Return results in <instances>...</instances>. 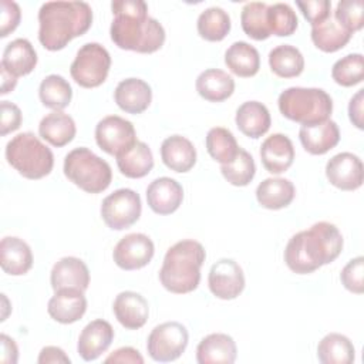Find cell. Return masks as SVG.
Masks as SVG:
<instances>
[{
	"label": "cell",
	"instance_id": "1",
	"mask_svg": "<svg viewBox=\"0 0 364 364\" xmlns=\"http://www.w3.org/2000/svg\"><path fill=\"white\" fill-rule=\"evenodd\" d=\"M115 16L109 34L115 46L136 53H155L165 43L162 24L148 16V6L142 0H115L111 3Z\"/></svg>",
	"mask_w": 364,
	"mask_h": 364
},
{
	"label": "cell",
	"instance_id": "2",
	"mask_svg": "<svg viewBox=\"0 0 364 364\" xmlns=\"http://www.w3.org/2000/svg\"><path fill=\"white\" fill-rule=\"evenodd\" d=\"M343 236L336 225L317 222L289 239L284 262L291 272L307 274L334 262L343 250Z\"/></svg>",
	"mask_w": 364,
	"mask_h": 364
},
{
	"label": "cell",
	"instance_id": "3",
	"mask_svg": "<svg viewBox=\"0 0 364 364\" xmlns=\"http://www.w3.org/2000/svg\"><path fill=\"white\" fill-rule=\"evenodd\" d=\"M91 23L92 10L85 1H47L38 10V40L44 48L57 51L87 33Z\"/></svg>",
	"mask_w": 364,
	"mask_h": 364
},
{
	"label": "cell",
	"instance_id": "4",
	"mask_svg": "<svg viewBox=\"0 0 364 364\" xmlns=\"http://www.w3.org/2000/svg\"><path fill=\"white\" fill-rule=\"evenodd\" d=\"M205 257V247L199 242L192 239L176 242L165 253L159 270L161 284L175 294L193 291L199 286Z\"/></svg>",
	"mask_w": 364,
	"mask_h": 364
},
{
	"label": "cell",
	"instance_id": "5",
	"mask_svg": "<svg viewBox=\"0 0 364 364\" xmlns=\"http://www.w3.org/2000/svg\"><path fill=\"white\" fill-rule=\"evenodd\" d=\"M277 105L283 117L301 125L326 121L333 111V100L321 88H286L280 92Z\"/></svg>",
	"mask_w": 364,
	"mask_h": 364
},
{
	"label": "cell",
	"instance_id": "6",
	"mask_svg": "<svg viewBox=\"0 0 364 364\" xmlns=\"http://www.w3.org/2000/svg\"><path fill=\"white\" fill-rule=\"evenodd\" d=\"M6 159L11 168L27 179H41L54 166L51 149L33 132H21L6 145Z\"/></svg>",
	"mask_w": 364,
	"mask_h": 364
},
{
	"label": "cell",
	"instance_id": "7",
	"mask_svg": "<svg viewBox=\"0 0 364 364\" xmlns=\"http://www.w3.org/2000/svg\"><path fill=\"white\" fill-rule=\"evenodd\" d=\"M64 175L88 193L105 191L112 181V171L107 161L85 146L74 148L64 158Z\"/></svg>",
	"mask_w": 364,
	"mask_h": 364
},
{
	"label": "cell",
	"instance_id": "8",
	"mask_svg": "<svg viewBox=\"0 0 364 364\" xmlns=\"http://www.w3.org/2000/svg\"><path fill=\"white\" fill-rule=\"evenodd\" d=\"M111 55L98 43H85L77 51L70 67L73 80L84 88L100 87L108 77Z\"/></svg>",
	"mask_w": 364,
	"mask_h": 364
},
{
	"label": "cell",
	"instance_id": "9",
	"mask_svg": "<svg viewBox=\"0 0 364 364\" xmlns=\"http://www.w3.org/2000/svg\"><path fill=\"white\" fill-rule=\"evenodd\" d=\"M189 341L188 330L178 321L162 323L149 333L146 350L154 361H175L182 355Z\"/></svg>",
	"mask_w": 364,
	"mask_h": 364
},
{
	"label": "cell",
	"instance_id": "10",
	"mask_svg": "<svg viewBox=\"0 0 364 364\" xmlns=\"http://www.w3.org/2000/svg\"><path fill=\"white\" fill-rule=\"evenodd\" d=\"M142 205L139 195L128 188L117 189L101 203V218L112 230L132 226L141 216Z\"/></svg>",
	"mask_w": 364,
	"mask_h": 364
},
{
	"label": "cell",
	"instance_id": "11",
	"mask_svg": "<svg viewBox=\"0 0 364 364\" xmlns=\"http://www.w3.org/2000/svg\"><path fill=\"white\" fill-rule=\"evenodd\" d=\"M95 141L104 152L118 156L136 142V134L131 121L118 115H108L97 124Z\"/></svg>",
	"mask_w": 364,
	"mask_h": 364
},
{
	"label": "cell",
	"instance_id": "12",
	"mask_svg": "<svg viewBox=\"0 0 364 364\" xmlns=\"http://www.w3.org/2000/svg\"><path fill=\"white\" fill-rule=\"evenodd\" d=\"M212 294L222 300L236 299L245 289V274L233 259H220L212 264L208 274Z\"/></svg>",
	"mask_w": 364,
	"mask_h": 364
},
{
	"label": "cell",
	"instance_id": "13",
	"mask_svg": "<svg viewBox=\"0 0 364 364\" xmlns=\"http://www.w3.org/2000/svg\"><path fill=\"white\" fill-rule=\"evenodd\" d=\"M154 242L144 233H129L114 247L112 257L122 270H136L146 266L154 257Z\"/></svg>",
	"mask_w": 364,
	"mask_h": 364
},
{
	"label": "cell",
	"instance_id": "14",
	"mask_svg": "<svg viewBox=\"0 0 364 364\" xmlns=\"http://www.w3.org/2000/svg\"><path fill=\"white\" fill-rule=\"evenodd\" d=\"M326 176L341 191H355L363 185V162L351 152H340L327 161Z\"/></svg>",
	"mask_w": 364,
	"mask_h": 364
},
{
	"label": "cell",
	"instance_id": "15",
	"mask_svg": "<svg viewBox=\"0 0 364 364\" xmlns=\"http://www.w3.org/2000/svg\"><path fill=\"white\" fill-rule=\"evenodd\" d=\"M112 340H114L112 326L102 318H97L90 321L82 328L78 337L77 351L84 361H94L108 350Z\"/></svg>",
	"mask_w": 364,
	"mask_h": 364
},
{
	"label": "cell",
	"instance_id": "16",
	"mask_svg": "<svg viewBox=\"0 0 364 364\" xmlns=\"http://www.w3.org/2000/svg\"><path fill=\"white\" fill-rule=\"evenodd\" d=\"M182 200V185L169 176L154 179L146 188V202L149 208L158 215L173 213L181 206Z\"/></svg>",
	"mask_w": 364,
	"mask_h": 364
},
{
	"label": "cell",
	"instance_id": "17",
	"mask_svg": "<svg viewBox=\"0 0 364 364\" xmlns=\"http://www.w3.org/2000/svg\"><path fill=\"white\" fill-rule=\"evenodd\" d=\"M50 283L54 291L61 289H77L85 291L90 284V270L81 259L65 256L53 266Z\"/></svg>",
	"mask_w": 364,
	"mask_h": 364
},
{
	"label": "cell",
	"instance_id": "18",
	"mask_svg": "<svg viewBox=\"0 0 364 364\" xmlns=\"http://www.w3.org/2000/svg\"><path fill=\"white\" fill-rule=\"evenodd\" d=\"M87 310V299L84 291L77 289H61L48 300L47 311L50 317L61 324L78 321Z\"/></svg>",
	"mask_w": 364,
	"mask_h": 364
},
{
	"label": "cell",
	"instance_id": "19",
	"mask_svg": "<svg viewBox=\"0 0 364 364\" xmlns=\"http://www.w3.org/2000/svg\"><path fill=\"white\" fill-rule=\"evenodd\" d=\"M299 138L309 154L324 155L338 144L340 129L333 119H326L317 124L301 125Z\"/></svg>",
	"mask_w": 364,
	"mask_h": 364
},
{
	"label": "cell",
	"instance_id": "20",
	"mask_svg": "<svg viewBox=\"0 0 364 364\" xmlns=\"http://www.w3.org/2000/svg\"><path fill=\"white\" fill-rule=\"evenodd\" d=\"M260 159L267 172L274 175L286 172L294 159V148L290 138L284 134L267 136L260 146Z\"/></svg>",
	"mask_w": 364,
	"mask_h": 364
},
{
	"label": "cell",
	"instance_id": "21",
	"mask_svg": "<svg viewBox=\"0 0 364 364\" xmlns=\"http://www.w3.org/2000/svg\"><path fill=\"white\" fill-rule=\"evenodd\" d=\"M115 318L128 330H138L145 326L149 307L144 296L136 291H121L112 304Z\"/></svg>",
	"mask_w": 364,
	"mask_h": 364
},
{
	"label": "cell",
	"instance_id": "22",
	"mask_svg": "<svg viewBox=\"0 0 364 364\" xmlns=\"http://www.w3.org/2000/svg\"><path fill=\"white\" fill-rule=\"evenodd\" d=\"M117 105L128 114L144 112L152 101V90L141 78H127L118 82L114 91Z\"/></svg>",
	"mask_w": 364,
	"mask_h": 364
},
{
	"label": "cell",
	"instance_id": "23",
	"mask_svg": "<svg viewBox=\"0 0 364 364\" xmlns=\"http://www.w3.org/2000/svg\"><path fill=\"white\" fill-rule=\"evenodd\" d=\"M237 355L235 340L223 333H212L200 340L196 347L199 364H232Z\"/></svg>",
	"mask_w": 364,
	"mask_h": 364
},
{
	"label": "cell",
	"instance_id": "24",
	"mask_svg": "<svg viewBox=\"0 0 364 364\" xmlns=\"http://www.w3.org/2000/svg\"><path fill=\"white\" fill-rule=\"evenodd\" d=\"M0 264L7 274H26L33 266V253L30 246L16 236L3 237L0 242Z\"/></svg>",
	"mask_w": 364,
	"mask_h": 364
},
{
	"label": "cell",
	"instance_id": "25",
	"mask_svg": "<svg viewBox=\"0 0 364 364\" xmlns=\"http://www.w3.org/2000/svg\"><path fill=\"white\" fill-rule=\"evenodd\" d=\"M161 158L171 171L188 172L196 164V149L188 138L171 135L162 141Z\"/></svg>",
	"mask_w": 364,
	"mask_h": 364
},
{
	"label": "cell",
	"instance_id": "26",
	"mask_svg": "<svg viewBox=\"0 0 364 364\" xmlns=\"http://www.w3.org/2000/svg\"><path fill=\"white\" fill-rule=\"evenodd\" d=\"M236 127L249 138H260L272 124L267 107L259 101H246L236 109Z\"/></svg>",
	"mask_w": 364,
	"mask_h": 364
},
{
	"label": "cell",
	"instance_id": "27",
	"mask_svg": "<svg viewBox=\"0 0 364 364\" xmlns=\"http://www.w3.org/2000/svg\"><path fill=\"white\" fill-rule=\"evenodd\" d=\"M37 65V53L27 38H16L3 51L1 65L14 77L30 74Z\"/></svg>",
	"mask_w": 364,
	"mask_h": 364
},
{
	"label": "cell",
	"instance_id": "28",
	"mask_svg": "<svg viewBox=\"0 0 364 364\" xmlns=\"http://www.w3.org/2000/svg\"><path fill=\"white\" fill-rule=\"evenodd\" d=\"M198 94L210 102H222L235 91V80L219 68L202 71L195 82Z\"/></svg>",
	"mask_w": 364,
	"mask_h": 364
},
{
	"label": "cell",
	"instance_id": "29",
	"mask_svg": "<svg viewBox=\"0 0 364 364\" xmlns=\"http://www.w3.org/2000/svg\"><path fill=\"white\" fill-rule=\"evenodd\" d=\"M296 195L293 182L286 178H267L256 188V199L260 206L272 210L289 206Z\"/></svg>",
	"mask_w": 364,
	"mask_h": 364
},
{
	"label": "cell",
	"instance_id": "30",
	"mask_svg": "<svg viewBox=\"0 0 364 364\" xmlns=\"http://www.w3.org/2000/svg\"><path fill=\"white\" fill-rule=\"evenodd\" d=\"M75 132L77 128L74 119L63 111H53L47 114L38 125L40 136L57 148L71 142Z\"/></svg>",
	"mask_w": 364,
	"mask_h": 364
},
{
	"label": "cell",
	"instance_id": "31",
	"mask_svg": "<svg viewBox=\"0 0 364 364\" xmlns=\"http://www.w3.org/2000/svg\"><path fill=\"white\" fill-rule=\"evenodd\" d=\"M115 158L119 172L131 179L144 178L154 168L152 151L142 141H136L131 148Z\"/></svg>",
	"mask_w": 364,
	"mask_h": 364
},
{
	"label": "cell",
	"instance_id": "32",
	"mask_svg": "<svg viewBox=\"0 0 364 364\" xmlns=\"http://www.w3.org/2000/svg\"><path fill=\"white\" fill-rule=\"evenodd\" d=\"M351 36L353 34L346 30L333 14H330L324 21L311 26V41L324 53L338 51L351 40Z\"/></svg>",
	"mask_w": 364,
	"mask_h": 364
},
{
	"label": "cell",
	"instance_id": "33",
	"mask_svg": "<svg viewBox=\"0 0 364 364\" xmlns=\"http://www.w3.org/2000/svg\"><path fill=\"white\" fill-rule=\"evenodd\" d=\"M225 64L237 77H253L260 68L259 51L246 41H235L225 53Z\"/></svg>",
	"mask_w": 364,
	"mask_h": 364
},
{
	"label": "cell",
	"instance_id": "34",
	"mask_svg": "<svg viewBox=\"0 0 364 364\" xmlns=\"http://www.w3.org/2000/svg\"><path fill=\"white\" fill-rule=\"evenodd\" d=\"M317 358L323 364H351L355 358V348L348 337L330 333L320 340Z\"/></svg>",
	"mask_w": 364,
	"mask_h": 364
},
{
	"label": "cell",
	"instance_id": "35",
	"mask_svg": "<svg viewBox=\"0 0 364 364\" xmlns=\"http://www.w3.org/2000/svg\"><path fill=\"white\" fill-rule=\"evenodd\" d=\"M269 65L277 77L293 78L303 73L304 57L297 47L280 44L269 53Z\"/></svg>",
	"mask_w": 364,
	"mask_h": 364
},
{
	"label": "cell",
	"instance_id": "36",
	"mask_svg": "<svg viewBox=\"0 0 364 364\" xmlns=\"http://www.w3.org/2000/svg\"><path fill=\"white\" fill-rule=\"evenodd\" d=\"M205 144L208 154L220 165L230 164L240 149L235 135L223 127L210 128L206 134Z\"/></svg>",
	"mask_w": 364,
	"mask_h": 364
},
{
	"label": "cell",
	"instance_id": "37",
	"mask_svg": "<svg viewBox=\"0 0 364 364\" xmlns=\"http://www.w3.org/2000/svg\"><path fill=\"white\" fill-rule=\"evenodd\" d=\"M38 95L44 107H48L54 111H61L71 102L73 88L64 77L51 74L41 81Z\"/></svg>",
	"mask_w": 364,
	"mask_h": 364
},
{
	"label": "cell",
	"instance_id": "38",
	"mask_svg": "<svg viewBox=\"0 0 364 364\" xmlns=\"http://www.w3.org/2000/svg\"><path fill=\"white\" fill-rule=\"evenodd\" d=\"M196 28L206 41H222L230 31V17L220 7H208L199 14Z\"/></svg>",
	"mask_w": 364,
	"mask_h": 364
},
{
	"label": "cell",
	"instance_id": "39",
	"mask_svg": "<svg viewBox=\"0 0 364 364\" xmlns=\"http://www.w3.org/2000/svg\"><path fill=\"white\" fill-rule=\"evenodd\" d=\"M242 30L253 40H266L272 36L267 24V4L262 1L246 3L240 13Z\"/></svg>",
	"mask_w": 364,
	"mask_h": 364
},
{
	"label": "cell",
	"instance_id": "40",
	"mask_svg": "<svg viewBox=\"0 0 364 364\" xmlns=\"http://www.w3.org/2000/svg\"><path fill=\"white\" fill-rule=\"evenodd\" d=\"M333 80L343 87L360 84L364 78V57L360 53L347 54L337 60L331 68Z\"/></svg>",
	"mask_w": 364,
	"mask_h": 364
},
{
	"label": "cell",
	"instance_id": "41",
	"mask_svg": "<svg viewBox=\"0 0 364 364\" xmlns=\"http://www.w3.org/2000/svg\"><path fill=\"white\" fill-rule=\"evenodd\" d=\"M220 172L230 185L246 186L255 178L256 165L253 156L247 151L240 148L236 158L230 164L220 166Z\"/></svg>",
	"mask_w": 364,
	"mask_h": 364
},
{
	"label": "cell",
	"instance_id": "42",
	"mask_svg": "<svg viewBox=\"0 0 364 364\" xmlns=\"http://www.w3.org/2000/svg\"><path fill=\"white\" fill-rule=\"evenodd\" d=\"M267 24L272 34L286 37L296 31L299 20L287 3H274L267 6Z\"/></svg>",
	"mask_w": 364,
	"mask_h": 364
},
{
	"label": "cell",
	"instance_id": "43",
	"mask_svg": "<svg viewBox=\"0 0 364 364\" xmlns=\"http://www.w3.org/2000/svg\"><path fill=\"white\" fill-rule=\"evenodd\" d=\"M334 18L351 34L364 26V3L363 0H341L337 3Z\"/></svg>",
	"mask_w": 364,
	"mask_h": 364
},
{
	"label": "cell",
	"instance_id": "44",
	"mask_svg": "<svg viewBox=\"0 0 364 364\" xmlns=\"http://www.w3.org/2000/svg\"><path fill=\"white\" fill-rule=\"evenodd\" d=\"M364 259L363 256H357L351 259L341 270L340 280L343 286L355 294H361L364 291Z\"/></svg>",
	"mask_w": 364,
	"mask_h": 364
},
{
	"label": "cell",
	"instance_id": "45",
	"mask_svg": "<svg viewBox=\"0 0 364 364\" xmlns=\"http://www.w3.org/2000/svg\"><path fill=\"white\" fill-rule=\"evenodd\" d=\"M296 6L300 9L304 18L316 26L324 21L331 14V1L330 0H306L296 1Z\"/></svg>",
	"mask_w": 364,
	"mask_h": 364
},
{
	"label": "cell",
	"instance_id": "46",
	"mask_svg": "<svg viewBox=\"0 0 364 364\" xmlns=\"http://www.w3.org/2000/svg\"><path fill=\"white\" fill-rule=\"evenodd\" d=\"M21 18L20 7L16 1L1 0L0 1V36L7 37L13 33Z\"/></svg>",
	"mask_w": 364,
	"mask_h": 364
},
{
	"label": "cell",
	"instance_id": "47",
	"mask_svg": "<svg viewBox=\"0 0 364 364\" xmlns=\"http://www.w3.org/2000/svg\"><path fill=\"white\" fill-rule=\"evenodd\" d=\"M0 111H1V119H0V135L1 136L20 128L23 117H21L20 108L14 102L1 101Z\"/></svg>",
	"mask_w": 364,
	"mask_h": 364
},
{
	"label": "cell",
	"instance_id": "48",
	"mask_svg": "<svg viewBox=\"0 0 364 364\" xmlns=\"http://www.w3.org/2000/svg\"><path fill=\"white\" fill-rule=\"evenodd\" d=\"M105 363H114V364H142L144 363V357L139 354L138 350L132 348V347H121L118 350H115L114 353H111L107 358Z\"/></svg>",
	"mask_w": 364,
	"mask_h": 364
},
{
	"label": "cell",
	"instance_id": "49",
	"mask_svg": "<svg viewBox=\"0 0 364 364\" xmlns=\"http://www.w3.org/2000/svg\"><path fill=\"white\" fill-rule=\"evenodd\" d=\"M37 361L38 364H70L71 363L70 357L64 353V350L55 346L43 347Z\"/></svg>",
	"mask_w": 364,
	"mask_h": 364
},
{
	"label": "cell",
	"instance_id": "50",
	"mask_svg": "<svg viewBox=\"0 0 364 364\" xmlns=\"http://www.w3.org/2000/svg\"><path fill=\"white\" fill-rule=\"evenodd\" d=\"M363 104H364V90H358L348 104V117L353 125H355L358 129L364 128L363 121Z\"/></svg>",
	"mask_w": 364,
	"mask_h": 364
},
{
	"label": "cell",
	"instance_id": "51",
	"mask_svg": "<svg viewBox=\"0 0 364 364\" xmlns=\"http://www.w3.org/2000/svg\"><path fill=\"white\" fill-rule=\"evenodd\" d=\"M0 346H1V354L0 361L4 364H16L18 358V348L13 338H10L7 334L0 336Z\"/></svg>",
	"mask_w": 364,
	"mask_h": 364
},
{
	"label": "cell",
	"instance_id": "52",
	"mask_svg": "<svg viewBox=\"0 0 364 364\" xmlns=\"http://www.w3.org/2000/svg\"><path fill=\"white\" fill-rule=\"evenodd\" d=\"M0 74H1V91H0V94L4 95V94H9L10 91L14 90V87L17 84V77L11 75L3 67H0Z\"/></svg>",
	"mask_w": 364,
	"mask_h": 364
}]
</instances>
